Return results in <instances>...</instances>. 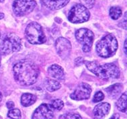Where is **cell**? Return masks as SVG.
I'll use <instances>...</instances> for the list:
<instances>
[{"mask_svg":"<svg viewBox=\"0 0 127 119\" xmlns=\"http://www.w3.org/2000/svg\"><path fill=\"white\" fill-rule=\"evenodd\" d=\"M14 79L21 86H30L36 82L39 76V68L33 62L22 60L13 67Z\"/></svg>","mask_w":127,"mask_h":119,"instance_id":"obj_1","label":"cell"},{"mask_svg":"<svg viewBox=\"0 0 127 119\" xmlns=\"http://www.w3.org/2000/svg\"><path fill=\"white\" fill-rule=\"evenodd\" d=\"M86 67L97 77L103 80L116 79L120 76V70L115 64H104L102 65L97 62L85 61Z\"/></svg>","mask_w":127,"mask_h":119,"instance_id":"obj_2","label":"cell"},{"mask_svg":"<svg viewBox=\"0 0 127 119\" xmlns=\"http://www.w3.org/2000/svg\"><path fill=\"white\" fill-rule=\"evenodd\" d=\"M118 49V41L112 34L102 38L96 44V52L99 56L108 58L114 55Z\"/></svg>","mask_w":127,"mask_h":119,"instance_id":"obj_3","label":"cell"},{"mask_svg":"<svg viewBox=\"0 0 127 119\" xmlns=\"http://www.w3.org/2000/svg\"><path fill=\"white\" fill-rule=\"evenodd\" d=\"M22 48V41L17 35L10 33L0 44V55H8L18 52Z\"/></svg>","mask_w":127,"mask_h":119,"instance_id":"obj_4","label":"cell"},{"mask_svg":"<svg viewBox=\"0 0 127 119\" xmlns=\"http://www.w3.org/2000/svg\"><path fill=\"white\" fill-rule=\"evenodd\" d=\"M26 40L31 44H42L46 41V38L42 28L36 22H31L27 25L25 30Z\"/></svg>","mask_w":127,"mask_h":119,"instance_id":"obj_5","label":"cell"},{"mask_svg":"<svg viewBox=\"0 0 127 119\" xmlns=\"http://www.w3.org/2000/svg\"><path fill=\"white\" fill-rule=\"evenodd\" d=\"M90 13L87 7L82 4H76L72 7L68 14V20L73 23L86 22L90 19Z\"/></svg>","mask_w":127,"mask_h":119,"instance_id":"obj_6","label":"cell"},{"mask_svg":"<svg viewBox=\"0 0 127 119\" xmlns=\"http://www.w3.org/2000/svg\"><path fill=\"white\" fill-rule=\"evenodd\" d=\"M75 38L82 46L84 52H89L92 49L94 40V34L91 30L86 28H81L75 32Z\"/></svg>","mask_w":127,"mask_h":119,"instance_id":"obj_7","label":"cell"},{"mask_svg":"<svg viewBox=\"0 0 127 119\" xmlns=\"http://www.w3.org/2000/svg\"><path fill=\"white\" fill-rule=\"evenodd\" d=\"M36 6L34 0H15L13 3V11L19 17L30 14Z\"/></svg>","mask_w":127,"mask_h":119,"instance_id":"obj_8","label":"cell"},{"mask_svg":"<svg viewBox=\"0 0 127 119\" xmlns=\"http://www.w3.org/2000/svg\"><path fill=\"white\" fill-rule=\"evenodd\" d=\"M55 48L58 55L62 59L66 60L69 57L71 52V44L65 38H59L55 41Z\"/></svg>","mask_w":127,"mask_h":119,"instance_id":"obj_9","label":"cell"},{"mask_svg":"<svg viewBox=\"0 0 127 119\" xmlns=\"http://www.w3.org/2000/svg\"><path fill=\"white\" fill-rule=\"evenodd\" d=\"M92 88L86 83H81L77 86L75 91L70 95L71 99L75 100H87L90 97Z\"/></svg>","mask_w":127,"mask_h":119,"instance_id":"obj_10","label":"cell"},{"mask_svg":"<svg viewBox=\"0 0 127 119\" xmlns=\"http://www.w3.org/2000/svg\"><path fill=\"white\" fill-rule=\"evenodd\" d=\"M53 109L51 106L47 104H42L35 110L32 119H53Z\"/></svg>","mask_w":127,"mask_h":119,"instance_id":"obj_11","label":"cell"},{"mask_svg":"<svg viewBox=\"0 0 127 119\" xmlns=\"http://www.w3.org/2000/svg\"><path fill=\"white\" fill-rule=\"evenodd\" d=\"M110 110V104L108 102H102L95 106L93 110L94 119H104Z\"/></svg>","mask_w":127,"mask_h":119,"instance_id":"obj_12","label":"cell"},{"mask_svg":"<svg viewBox=\"0 0 127 119\" xmlns=\"http://www.w3.org/2000/svg\"><path fill=\"white\" fill-rule=\"evenodd\" d=\"M70 0H41L44 6L51 10H57L65 7Z\"/></svg>","mask_w":127,"mask_h":119,"instance_id":"obj_13","label":"cell"},{"mask_svg":"<svg viewBox=\"0 0 127 119\" xmlns=\"http://www.w3.org/2000/svg\"><path fill=\"white\" fill-rule=\"evenodd\" d=\"M48 73L52 78L56 80L63 81L65 79L64 70L61 66L58 64H53L48 68Z\"/></svg>","mask_w":127,"mask_h":119,"instance_id":"obj_14","label":"cell"},{"mask_svg":"<svg viewBox=\"0 0 127 119\" xmlns=\"http://www.w3.org/2000/svg\"><path fill=\"white\" fill-rule=\"evenodd\" d=\"M36 101V96L30 93H24L21 97V104L24 107L32 105Z\"/></svg>","mask_w":127,"mask_h":119,"instance_id":"obj_15","label":"cell"},{"mask_svg":"<svg viewBox=\"0 0 127 119\" xmlns=\"http://www.w3.org/2000/svg\"><path fill=\"white\" fill-rule=\"evenodd\" d=\"M122 90H123V85L120 83H117L107 88L106 90L109 96H110V98L115 99L120 94Z\"/></svg>","mask_w":127,"mask_h":119,"instance_id":"obj_16","label":"cell"},{"mask_svg":"<svg viewBox=\"0 0 127 119\" xmlns=\"http://www.w3.org/2000/svg\"><path fill=\"white\" fill-rule=\"evenodd\" d=\"M44 86L49 92H55L61 88V84L59 81L50 78H46L44 80Z\"/></svg>","mask_w":127,"mask_h":119,"instance_id":"obj_17","label":"cell"},{"mask_svg":"<svg viewBox=\"0 0 127 119\" xmlns=\"http://www.w3.org/2000/svg\"><path fill=\"white\" fill-rule=\"evenodd\" d=\"M127 92H125L122 94L116 102V106L118 109L123 112H126L127 111Z\"/></svg>","mask_w":127,"mask_h":119,"instance_id":"obj_18","label":"cell"},{"mask_svg":"<svg viewBox=\"0 0 127 119\" xmlns=\"http://www.w3.org/2000/svg\"><path fill=\"white\" fill-rule=\"evenodd\" d=\"M122 14H123V11L120 7L114 6L111 7L110 9V16L114 20H118L122 16Z\"/></svg>","mask_w":127,"mask_h":119,"instance_id":"obj_19","label":"cell"},{"mask_svg":"<svg viewBox=\"0 0 127 119\" xmlns=\"http://www.w3.org/2000/svg\"><path fill=\"white\" fill-rule=\"evenodd\" d=\"M7 116L11 119H20L21 115L20 110L18 108H12L9 110Z\"/></svg>","mask_w":127,"mask_h":119,"instance_id":"obj_20","label":"cell"},{"mask_svg":"<svg viewBox=\"0 0 127 119\" xmlns=\"http://www.w3.org/2000/svg\"><path fill=\"white\" fill-rule=\"evenodd\" d=\"M51 107L53 108V110H61L62 109L63 106H64V102H63L60 99H56L54 100L53 101H52L51 102Z\"/></svg>","mask_w":127,"mask_h":119,"instance_id":"obj_21","label":"cell"},{"mask_svg":"<svg viewBox=\"0 0 127 119\" xmlns=\"http://www.w3.org/2000/svg\"><path fill=\"white\" fill-rule=\"evenodd\" d=\"M60 119H82L81 117L79 114L76 113H67L62 115Z\"/></svg>","mask_w":127,"mask_h":119,"instance_id":"obj_22","label":"cell"},{"mask_svg":"<svg viewBox=\"0 0 127 119\" xmlns=\"http://www.w3.org/2000/svg\"><path fill=\"white\" fill-rule=\"evenodd\" d=\"M104 99V94H103L101 91H98L95 94L94 99H93V101H94V102H99L100 101L103 100Z\"/></svg>","mask_w":127,"mask_h":119,"instance_id":"obj_23","label":"cell"},{"mask_svg":"<svg viewBox=\"0 0 127 119\" xmlns=\"http://www.w3.org/2000/svg\"><path fill=\"white\" fill-rule=\"evenodd\" d=\"M80 1L82 5L87 7L88 9L92 8L95 3V0H80Z\"/></svg>","mask_w":127,"mask_h":119,"instance_id":"obj_24","label":"cell"},{"mask_svg":"<svg viewBox=\"0 0 127 119\" xmlns=\"http://www.w3.org/2000/svg\"><path fill=\"white\" fill-rule=\"evenodd\" d=\"M6 105H7V107L9 109H12L14 107V103L12 102V101H9V102H7V104H6Z\"/></svg>","mask_w":127,"mask_h":119,"instance_id":"obj_25","label":"cell"},{"mask_svg":"<svg viewBox=\"0 0 127 119\" xmlns=\"http://www.w3.org/2000/svg\"><path fill=\"white\" fill-rule=\"evenodd\" d=\"M124 51H125V53L127 54V40L125 41V43H124Z\"/></svg>","mask_w":127,"mask_h":119,"instance_id":"obj_26","label":"cell"},{"mask_svg":"<svg viewBox=\"0 0 127 119\" xmlns=\"http://www.w3.org/2000/svg\"><path fill=\"white\" fill-rule=\"evenodd\" d=\"M3 18H4V14L0 12V20H1V19H3Z\"/></svg>","mask_w":127,"mask_h":119,"instance_id":"obj_27","label":"cell"},{"mask_svg":"<svg viewBox=\"0 0 127 119\" xmlns=\"http://www.w3.org/2000/svg\"><path fill=\"white\" fill-rule=\"evenodd\" d=\"M2 100V94L1 93V92H0V102Z\"/></svg>","mask_w":127,"mask_h":119,"instance_id":"obj_28","label":"cell"},{"mask_svg":"<svg viewBox=\"0 0 127 119\" xmlns=\"http://www.w3.org/2000/svg\"><path fill=\"white\" fill-rule=\"evenodd\" d=\"M0 66H1V56H0Z\"/></svg>","mask_w":127,"mask_h":119,"instance_id":"obj_29","label":"cell"},{"mask_svg":"<svg viewBox=\"0 0 127 119\" xmlns=\"http://www.w3.org/2000/svg\"><path fill=\"white\" fill-rule=\"evenodd\" d=\"M3 1H4V0H0V2H3Z\"/></svg>","mask_w":127,"mask_h":119,"instance_id":"obj_30","label":"cell"},{"mask_svg":"<svg viewBox=\"0 0 127 119\" xmlns=\"http://www.w3.org/2000/svg\"><path fill=\"white\" fill-rule=\"evenodd\" d=\"M116 119V118H112V119Z\"/></svg>","mask_w":127,"mask_h":119,"instance_id":"obj_31","label":"cell"},{"mask_svg":"<svg viewBox=\"0 0 127 119\" xmlns=\"http://www.w3.org/2000/svg\"><path fill=\"white\" fill-rule=\"evenodd\" d=\"M0 38H1V33H0Z\"/></svg>","mask_w":127,"mask_h":119,"instance_id":"obj_32","label":"cell"}]
</instances>
